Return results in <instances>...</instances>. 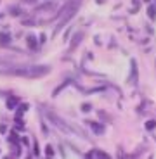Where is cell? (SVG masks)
Returning a JSON list of instances; mask_svg holds the SVG:
<instances>
[{
	"mask_svg": "<svg viewBox=\"0 0 156 159\" xmlns=\"http://www.w3.org/2000/svg\"><path fill=\"white\" fill-rule=\"evenodd\" d=\"M49 71H50L49 66H19V68H14L11 73L16 76H23V78H40Z\"/></svg>",
	"mask_w": 156,
	"mask_h": 159,
	"instance_id": "obj_1",
	"label": "cell"
},
{
	"mask_svg": "<svg viewBox=\"0 0 156 159\" xmlns=\"http://www.w3.org/2000/svg\"><path fill=\"white\" fill-rule=\"evenodd\" d=\"M76 9H78V4H76V2H73V4H71V5H69V7H68V14H66V16H63V19H61V24H59V28H57L56 31H59V30L63 28L64 24L68 23V21L71 19L73 16H75V12H76Z\"/></svg>",
	"mask_w": 156,
	"mask_h": 159,
	"instance_id": "obj_2",
	"label": "cell"
},
{
	"mask_svg": "<svg viewBox=\"0 0 156 159\" xmlns=\"http://www.w3.org/2000/svg\"><path fill=\"white\" fill-rule=\"evenodd\" d=\"M26 42H28V45H30V48H31V50H35V48H36V38L33 35H30L28 38H26Z\"/></svg>",
	"mask_w": 156,
	"mask_h": 159,
	"instance_id": "obj_3",
	"label": "cell"
},
{
	"mask_svg": "<svg viewBox=\"0 0 156 159\" xmlns=\"http://www.w3.org/2000/svg\"><path fill=\"white\" fill-rule=\"evenodd\" d=\"M90 126H92V130L96 131L97 135H102V131H104V128L101 126V125H97V123H92V121H90Z\"/></svg>",
	"mask_w": 156,
	"mask_h": 159,
	"instance_id": "obj_4",
	"label": "cell"
},
{
	"mask_svg": "<svg viewBox=\"0 0 156 159\" xmlns=\"http://www.w3.org/2000/svg\"><path fill=\"white\" fill-rule=\"evenodd\" d=\"M7 42H11V35H7V33H0V43H7Z\"/></svg>",
	"mask_w": 156,
	"mask_h": 159,
	"instance_id": "obj_5",
	"label": "cell"
},
{
	"mask_svg": "<svg viewBox=\"0 0 156 159\" xmlns=\"http://www.w3.org/2000/svg\"><path fill=\"white\" fill-rule=\"evenodd\" d=\"M73 38H75V40H73V42H71V50H73V48L76 47V43H80V40H82V33H78V35H75V36H73Z\"/></svg>",
	"mask_w": 156,
	"mask_h": 159,
	"instance_id": "obj_6",
	"label": "cell"
},
{
	"mask_svg": "<svg viewBox=\"0 0 156 159\" xmlns=\"http://www.w3.org/2000/svg\"><path fill=\"white\" fill-rule=\"evenodd\" d=\"M16 104H17V99H16V97H11V99L7 100V107L9 109H14V106H16Z\"/></svg>",
	"mask_w": 156,
	"mask_h": 159,
	"instance_id": "obj_7",
	"label": "cell"
},
{
	"mask_svg": "<svg viewBox=\"0 0 156 159\" xmlns=\"http://www.w3.org/2000/svg\"><path fill=\"white\" fill-rule=\"evenodd\" d=\"M148 12H149V17L154 19V17H156V5H151V7L148 9Z\"/></svg>",
	"mask_w": 156,
	"mask_h": 159,
	"instance_id": "obj_8",
	"label": "cell"
},
{
	"mask_svg": "<svg viewBox=\"0 0 156 159\" xmlns=\"http://www.w3.org/2000/svg\"><path fill=\"white\" fill-rule=\"evenodd\" d=\"M90 109H92V106H90V104H83V106H82V111H85V112H88Z\"/></svg>",
	"mask_w": 156,
	"mask_h": 159,
	"instance_id": "obj_9",
	"label": "cell"
},
{
	"mask_svg": "<svg viewBox=\"0 0 156 159\" xmlns=\"http://www.w3.org/2000/svg\"><path fill=\"white\" fill-rule=\"evenodd\" d=\"M47 156H54V151H52L50 145H47Z\"/></svg>",
	"mask_w": 156,
	"mask_h": 159,
	"instance_id": "obj_10",
	"label": "cell"
},
{
	"mask_svg": "<svg viewBox=\"0 0 156 159\" xmlns=\"http://www.w3.org/2000/svg\"><path fill=\"white\" fill-rule=\"evenodd\" d=\"M146 126H148V128H154V126H156V123H154V121H151V123H148Z\"/></svg>",
	"mask_w": 156,
	"mask_h": 159,
	"instance_id": "obj_11",
	"label": "cell"
},
{
	"mask_svg": "<svg viewBox=\"0 0 156 159\" xmlns=\"http://www.w3.org/2000/svg\"><path fill=\"white\" fill-rule=\"evenodd\" d=\"M146 2H149V0H146Z\"/></svg>",
	"mask_w": 156,
	"mask_h": 159,
	"instance_id": "obj_12",
	"label": "cell"
}]
</instances>
